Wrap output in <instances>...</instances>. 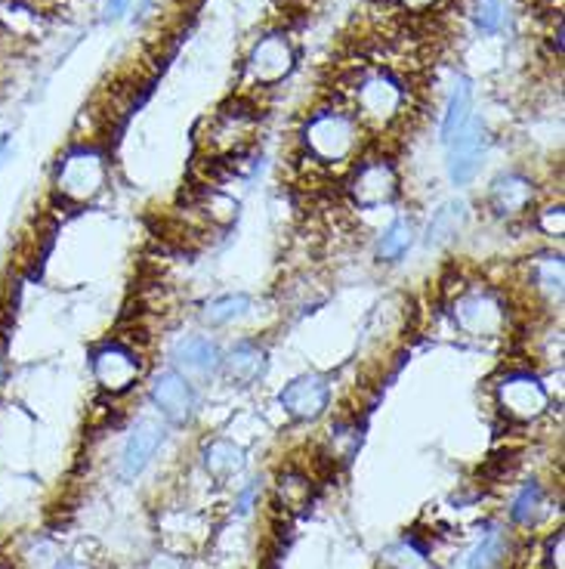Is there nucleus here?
<instances>
[{"label": "nucleus", "mask_w": 565, "mask_h": 569, "mask_svg": "<svg viewBox=\"0 0 565 569\" xmlns=\"http://www.w3.org/2000/svg\"><path fill=\"white\" fill-rule=\"evenodd\" d=\"M306 155L322 167H346L362 149V124L352 112L322 109L304 124Z\"/></svg>", "instance_id": "f257e3e1"}, {"label": "nucleus", "mask_w": 565, "mask_h": 569, "mask_svg": "<svg viewBox=\"0 0 565 569\" xmlns=\"http://www.w3.org/2000/svg\"><path fill=\"white\" fill-rule=\"evenodd\" d=\"M108 184V162L100 149L93 146H78L72 152H65L56 167V195L72 204H87L100 195Z\"/></svg>", "instance_id": "f03ea898"}, {"label": "nucleus", "mask_w": 565, "mask_h": 569, "mask_svg": "<svg viewBox=\"0 0 565 569\" xmlns=\"http://www.w3.org/2000/svg\"><path fill=\"white\" fill-rule=\"evenodd\" d=\"M405 109V87L393 75L386 72H368L356 84V118H362L368 124H384L396 122Z\"/></svg>", "instance_id": "7ed1b4c3"}, {"label": "nucleus", "mask_w": 565, "mask_h": 569, "mask_svg": "<svg viewBox=\"0 0 565 569\" xmlns=\"http://www.w3.org/2000/svg\"><path fill=\"white\" fill-rule=\"evenodd\" d=\"M454 323L470 338H501L510 316H506L504 301L495 291L473 288L454 301Z\"/></svg>", "instance_id": "20e7f679"}, {"label": "nucleus", "mask_w": 565, "mask_h": 569, "mask_svg": "<svg viewBox=\"0 0 565 569\" xmlns=\"http://www.w3.org/2000/svg\"><path fill=\"white\" fill-rule=\"evenodd\" d=\"M550 406L547 387L528 375V371H513L498 381V408L516 425H531L538 421Z\"/></svg>", "instance_id": "39448f33"}, {"label": "nucleus", "mask_w": 565, "mask_h": 569, "mask_svg": "<svg viewBox=\"0 0 565 569\" xmlns=\"http://www.w3.org/2000/svg\"><path fill=\"white\" fill-rule=\"evenodd\" d=\"M90 368H93L97 384L105 393H112V396L127 393L130 387L140 381L142 375V363L140 356H137V350L121 344V341H112V344H102L100 350H93Z\"/></svg>", "instance_id": "423d86ee"}, {"label": "nucleus", "mask_w": 565, "mask_h": 569, "mask_svg": "<svg viewBox=\"0 0 565 569\" xmlns=\"http://www.w3.org/2000/svg\"><path fill=\"white\" fill-rule=\"evenodd\" d=\"M294 43L282 31H272L251 47V56H247V75L254 84H279L284 81L291 72H294Z\"/></svg>", "instance_id": "0eeeda50"}, {"label": "nucleus", "mask_w": 565, "mask_h": 569, "mask_svg": "<svg viewBox=\"0 0 565 569\" xmlns=\"http://www.w3.org/2000/svg\"><path fill=\"white\" fill-rule=\"evenodd\" d=\"M445 146H448V177H451V184H470L479 174V167H483L485 124L470 115L464 127L445 142Z\"/></svg>", "instance_id": "6e6552de"}, {"label": "nucleus", "mask_w": 565, "mask_h": 569, "mask_svg": "<svg viewBox=\"0 0 565 569\" xmlns=\"http://www.w3.org/2000/svg\"><path fill=\"white\" fill-rule=\"evenodd\" d=\"M349 195L364 211H374V207L389 204L399 195V174H396V167L384 162V159L364 162L352 174V180H349Z\"/></svg>", "instance_id": "1a4fd4ad"}, {"label": "nucleus", "mask_w": 565, "mask_h": 569, "mask_svg": "<svg viewBox=\"0 0 565 569\" xmlns=\"http://www.w3.org/2000/svg\"><path fill=\"white\" fill-rule=\"evenodd\" d=\"M279 406L297 421H316L331 406V384L324 375L306 371L300 378H294L291 384H284V390L279 393Z\"/></svg>", "instance_id": "9d476101"}, {"label": "nucleus", "mask_w": 565, "mask_h": 569, "mask_svg": "<svg viewBox=\"0 0 565 569\" xmlns=\"http://www.w3.org/2000/svg\"><path fill=\"white\" fill-rule=\"evenodd\" d=\"M152 403L167 421L185 425L195 415V390L185 375H180L177 368H167L152 381Z\"/></svg>", "instance_id": "9b49d317"}, {"label": "nucleus", "mask_w": 565, "mask_h": 569, "mask_svg": "<svg viewBox=\"0 0 565 569\" xmlns=\"http://www.w3.org/2000/svg\"><path fill=\"white\" fill-rule=\"evenodd\" d=\"M162 443H164L162 421H155V418H140V421L133 425V430H130L127 443H124V452H121L124 480H137L142 470L152 465V458H155V452L162 448Z\"/></svg>", "instance_id": "f8f14e48"}, {"label": "nucleus", "mask_w": 565, "mask_h": 569, "mask_svg": "<svg viewBox=\"0 0 565 569\" xmlns=\"http://www.w3.org/2000/svg\"><path fill=\"white\" fill-rule=\"evenodd\" d=\"M531 202H535V186L523 174H501L488 189V207L504 220L523 217Z\"/></svg>", "instance_id": "ddd939ff"}, {"label": "nucleus", "mask_w": 565, "mask_h": 569, "mask_svg": "<svg viewBox=\"0 0 565 569\" xmlns=\"http://www.w3.org/2000/svg\"><path fill=\"white\" fill-rule=\"evenodd\" d=\"M251 134H254V118L247 112H226L222 109L210 124L207 149L217 152V155H235L251 142Z\"/></svg>", "instance_id": "4468645a"}, {"label": "nucleus", "mask_w": 565, "mask_h": 569, "mask_svg": "<svg viewBox=\"0 0 565 569\" xmlns=\"http://www.w3.org/2000/svg\"><path fill=\"white\" fill-rule=\"evenodd\" d=\"M170 359H174V366L180 375H198V378H207V375H214L217 368H220V346L214 344L210 338H182L180 344L174 346V353H170Z\"/></svg>", "instance_id": "2eb2a0df"}, {"label": "nucleus", "mask_w": 565, "mask_h": 569, "mask_svg": "<svg viewBox=\"0 0 565 569\" xmlns=\"http://www.w3.org/2000/svg\"><path fill=\"white\" fill-rule=\"evenodd\" d=\"M220 366L232 384L251 387L254 381H260L262 371H266V350L251 344V341H242V344H235L222 356Z\"/></svg>", "instance_id": "dca6fc26"}, {"label": "nucleus", "mask_w": 565, "mask_h": 569, "mask_svg": "<svg viewBox=\"0 0 565 569\" xmlns=\"http://www.w3.org/2000/svg\"><path fill=\"white\" fill-rule=\"evenodd\" d=\"M466 224V202L461 199H451V202H445L436 214H433V220L426 226V244L429 248H439V244L451 242Z\"/></svg>", "instance_id": "f3484780"}, {"label": "nucleus", "mask_w": 565, "mask_h": 569, "mask_svg": "<svg viewBox=\"0 0 565 569\" xmlns=\"http://www.w3.org/2000/svg\"><path fill=\"white\" fill-rule=\"evenodd\" d=\"M470 105H473V84L466 78H458L451 93H448V105H445L442 115V140L448 142L470 118Z\"/></svg>", "instance_id": "a211bd4d"}, {"label": "nucleus", "mask_w": 565, "mask_h": 569, "mask_svg": "<svg viewBox=\"0 0 565 569\" xmlns=\"http://www.w3.org/2000/svg\"><path fill=\"white\" fill-rule=\"evenodd\" d=\"M204 468L210 470L217 480H226L244 468V452L229 440H214L204 446Z\"/></svg>", "instance_id": "6ab92c4d"}, {"label": "nucleus", "mask_w": 565, "mask_h": 569, "mask_svg": "<svg viewBox=\"0 0 565 569\" xmlns=\"http://www.w3.org/2000/svg\"><path fill=\"white\" fill-rule=\"evenodd\" d=\"M411 242H414V226H411V220L396 217L381 232V239H377V257L386 261V264H396V261H402L405 254H408Z\"/></svg>", "instance_id": "aec40b11"}, {"label": "nucleus", "mask_w": 565, "mask_h": 569, "mask_svg": "<svg viewBox=\"0 0 565 569\" xmlns=\"http://www.w3.org/2000/svg\"><path fill=\"white\" fill-rule=\"evenodd\" d=\"M506 535L504 529H488L473 554L466 557V569H501L506 560Z\"/></svg>", "instance_id": "412c9836"}, {"label": "nucleus", "mask_w": 565, "mask_h": 569, "mask_svg": "<svg viewBox=\"0 0 565 569\" xmlns=\"http://www.w3.org/2000/svg\"><path fill=\"white\" fill-rule=\"evenodd\" d=\"M247 309H251L247 294H222V298H214L210 304L204 306V323L214 328L229 326V323L242 319Z\"/></svg>", "instance_id": "4be33fe9"}, {"label": "nucleus", "mask_w": 565, "mask_h": 569, "mask_svg": "<svg viewBox=\"0 0 565 569\" xmlns=\"http://www.w3.org/2000/svg\"><path fill=\"white\" fill-rule=\"evenodd\" d=\"M531 282L544 291L550 301L563 298V257H541L531 264Z\"/></svg>", "instance_id": "5701e85b"}, {"label": "nucleus", "mask_w": 565, "mask_h": 569, "mask_svg": "<svg viewBox=\"0 0 565 569\" xmlns=\"http://www.w3.org/2000/svg\"><path fill=\"white\" fill-rule=\"evenodd\" d=\"M544 510V492L538 483H525L523 492L513 498V508H510V517L513 523H523V527H531Z\"/></svg>", "instance_id": "b1692460"}, {"label": "nucleus", "mask_w": 565, "mask_h": 569, "mask_svg": "<svg viewBox=\"0 0 565 569\" xmlns=\"http://www.w3.org/2000/svg\"><path fill=\"white\" fill-rule=\"evenodd\" d=\"M279 495H282V502L287 508L300 510L309 505L312 486H309V480L300 477V473H284L282 480H279Z\"/></svg>", "instance_id": "393cba45"}, {"label": "nucleus", "mask_w": 565, "mask_h": 569, "mask_svg": "<svg viewBox=\"0 0 565 569\" xmlns=\"http://www.w3.org/2000/svg\"><path fill=\"white\" fill-rule=\"evenodd\" d=\"M473 22L483 35H495L504 25V3L501 0H476L473 3Z\"/></svg>", "instance_id": "a878e982"}, {"label": "nucleus", "mask_w": 565, "mask_h": 569, "mask_svg": "<svg viewBox=\"0 0 565 569\" xmlns=\"http://www.w3.org/2000/svg\"><path fill=\"white\" fill-rule=\"evenodd\" d=\"M386 564L399 569H426V554L414 542H399L396 548L386 551Z\"/></svg>", "instance_id": "bb28decb"}, {"label": "nucleus", "mask_w": 565, "mask_h": 569, "mask_svg": "<svg viewBox=\"0 0 565 569\" xmlns=\"http://www.w3.org/2000/svg\"><path fill=\"white\" fill-rule=\"evenodd\" d=\"M541 229H544L547 236H553V239H560L565 232V217H563V207H547L541 211Z\"/></svg>", "instance_id": "cd10ccee"}, {"label": "nucleus", "mask_w": 565, "mask_h": 569, "mask_svg": "<svg viewBox=\"0 0 565 569\" xmlns=\"http://www.w3.org/2000/svg\"><path fill=\"white\" fill-rule=\"evenodd\" d=\"M130 10V0H105L102 13H105V22H118L124 20V13Z\"/></svg>", "instance_id": "c85d7f7f"}, {"label": "nucleus", "mask_w": 565, "mask_h": 569, "mask_svg": "<svg viewBox=\"0 0 565 569\" xmlns=\"http://www.w3.org/2000/svg\"><path fill=\"white\" fill-rule=\"evenodd\" d=\"M563 548H565V535L556 532V539L550 542V569H565L563 567Z\"/></svg>", "instance_id": "c756f323"}, {"label": "nucleus", "mask_w": 565, "mask_h": 569, "mask_svg": "<svg viewBox=\"0 0 565 569\" xmlns=\"http://www.w3.org/2000/svg\"><path fill=\"white\" fill-rule=\"evenodd\" d=\"M399 7H405V10H411V13H426L429 7H436L439 0H396Z\"/></svg>", "instance_id": "7c9ffc66"}, {"label": "nucleus", "mask_w": 565, "mask_h": 569, "mask_svg": "<svg viewBox=\"0 0 565 569\" xmlns=\"http://www.w3.org/2000/svg\"><path fill=\"white\" fill-rule=\"evenodd\" d=\"M10 152H13V137H10V134H3V137H0V164L7 162V155H10Z\"/></svg>", "instance_id": "2f4dec72"}, {"label": "nucleus", "mask_w": 565, "mask_h": 569, "mask_svg": "<svg viewBox=\"0 0 565 569\" xmlns=\"http://www.w3.org/2000/svg\"><path fill=\"white\" fill-rule=\"evenodd\" d=\"M254 495H257V486H251L242 495V502H239V510H242V514H247V510H251V502H254Z\"/></svg>", "instance_id": "473e14b6"}, {"label": "nucleus", "mask_w": 565, "mask_h": 569, "mask_svg": "<svg viewBox=\"0 0 565 569\" xmlns=\"http://www.w3.org/2000/svg\"><path fill=\"white\" fill-rule=\"evenodd\" d=\"M7 378H10V366H7V356H3V350H0V390L7 387Z\"/></svg>", "instance_id": "72a5a7b5"}, {"label": "nucleus", "mask_w": 565, "mask_h": 569, "mask_svg": "<svg viewBox=\"0 0 565 569\" xmlns=\"http://www.w3.org/2000/svg\"><path fill=\"white\" fill-rule=\"evenodd\" d=\"M56 569H87V567H81V564H62V567Z\"/></svg>", "instance_id": "f704fd0d"}]
</instances>
